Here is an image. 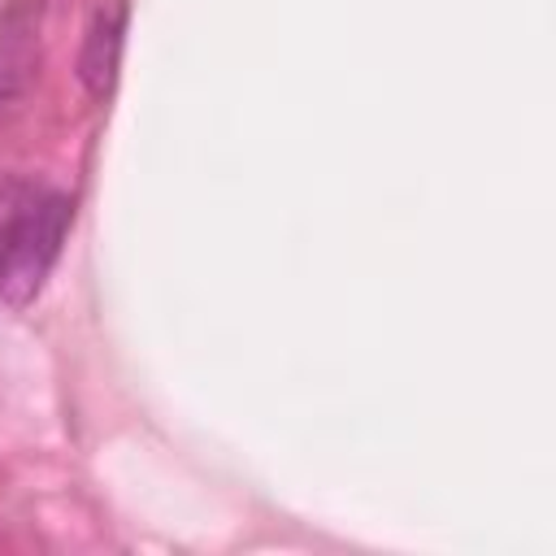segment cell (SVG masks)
<instances>
[{"instance_id": "6da1fadb", "label": "cell", "mask_w": 556, "mask_h": 556, "mask_svg": "<svg viewBox=\"0 0 556 556\" xmlns=\"http://www.w3.org/2000/svg\"><path fill=\"white\" fill-rule=\"evenodd\" d=\"M70 217H74V204L65 195H43L22 204L0 226V304L26 308L43 291L61 256Z\"/></svg>"}, {"instance_id": "7a4b0ae2", "label": "cell", "mask_w": 556, "mask_h": 556, "mask_svg": "<svg viewBox=\"0 0 556 556\" xmlns=\"http://www.w3.org/2000/svg\"><path fill=\"white\" fill-rule=\"evenodd\" d=\"M122 39H126V0H109L91 13L87 39L78 52V78L87 96L104 100L117 83V61H122Z\"/></svg>"}, {"instance_id": "3957f363", "label": "cell", "mask_w": 556, "mask_h": 556, "mask_svg": "<svg viewBox=\"0 0 556 556\" xmlns=\"http://www.w3.org/2000/svg\"><path fill=\"white\" fill-rule=\"evenodd\" d=\"M39 65V9L22 4L0 17V100L26 91Z\"/></svg>"}]
</instances>
